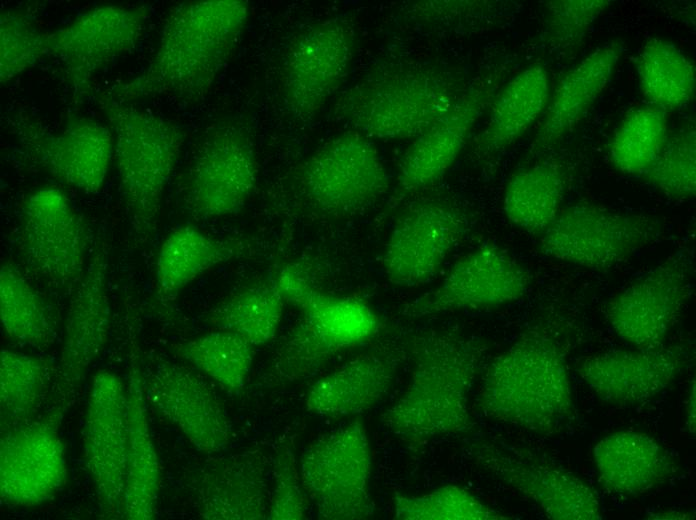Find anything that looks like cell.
<instances>
[{
    "label": "cell",
    "mask_w": 696,
    "mask_h": 520,
    "mask_svg": "<svg viewBox=\"0 0 696 520\" xmlns=\"http://www.w3.org/2000/svg\"><path fill=\"white\" fill-rule=\"evenodd\" d=\"M623 52V42L611 40L595 48L563 74L551 92L536 130L534 150L553 146L581 122L608 87Z\"/></svg>",
    "instance_id": "cell-25"
},
{
    "label": "cell",
    "mask_w": 696,
    "mask_h": 520,
    "mask_svg": "<svg viewBox=\"0 0 696 520\" xmlns=\"http://www.w3.org/2000/svg\"><path fill=\"white\" fill-rule=\"evenodd\" d=\"M468 84L462 72L446 65L386 62L337 97L334 115L368 138L415 139L452 108Z\"/></svg>",
    "instance_id": "cell-3"
},
{
    "label": "cell",
    "mask_w": 696,
    "mask_h": 520,
    "mask_svg": "<svg viewBox=\"0 0 696 520\" xmlns=\"http://www.w3.org/2000/svg\"><path fill=\"white\" fill-rule=\"evenodd\" d=\"M397 367L394 354L371 351L358 355L309 386L306 408L328 418L365 412L388 395Z\"/></svg>",
    "instance_id": "cell-27"
},
{
    "label": "cell",
    "mask_w": 696,
    "mask_h": 520,
    "mask_svg": "<svg viewBox=\"0 0 696 520\" xmlns=\"http://www.w3.org/2000/svg\"><path fill=\"white\" fill-rule=\"evenodd\" d=\"M684 414L686 430L694 435L696 422V393L695 379L693 378L689 384L686 398L684 401Z\"/></svg>",
    "instance_id": "cell-45"
},
{
    "label": "cell",
    "mask_w": 696,
    "mask_h": 520,
    "mask_svg": "<svg viewBox=\"0 0 696 520\" xmlns=\"http://www.w3.org/2000/svg\"><path fill=\"white\" fill-rule=\"evenodd\" d=\"M503 77L496 68L470 82L452 108L405 151L398 187L405 193L425 190L443 178L465 148L484 110L490 106Z\"/></svg>",
    "instance_id": "cell-20"
},
{
    "label": "cell",
    "mask_w": 696,
    "mask_h": 520,
    "mask_svg": "<svg viewBox=\"0 0 696 520\" xmlns=\"http://www.w3.org/2000/svg\"><path fill=\"white\" fill-rule=\"evenodd\" d=\"M273 284L284 302L297 309L311 290L315 288L308 272L298 264L287 265L280 270Z\"/></svg>",
    "instance_id": "cell-44"
},
{
    "label": "cell",
    "mask_w": 696,
    "mask_h": 520,
    "mask_svg": "<svg viewBox=\"0 0 696 520\" xmlns=\"http://www.w3.org/2000/svg\"><path fill=\"white\" fill-rule=\"evenodd\" d=\"M50 373L51 367L43 359L10 349L1 350L2 422L16 426L35 413L47 388Z\"/></svg>",
    "instance_id": "cell-38"
},
{
    "label": "cell",
    "mask_w": 696,
    "mask_h": 520,
    "mask_svg": "<svg viewBox=\"0 0 696 520\" xmlns=\"http://www.w3.org/2000/svg\"><path fill=\"white\" fill-rule=\"evenodd\" d=\"M259 178L250 135L236 123L214 126L199 144L187 171L182 198L196 219L215 220L241 212Z\"/></svg>",
    "instance_id": "cell-12"
},
{
    "label": "cell",
    "mask_w": 696,
    "mask_h": 520,
    "mask_svg": "<svg viewBox=\"0 0 696 520\" xmlns=\"http://www.w3.org/2000/svg\"><path fill=\"white\" fill-rule=\"evenodd\" d=\"M389 175L372 141L357 131L322 143L296 173L300 196L328 216H349L374 204L388 190Z\"/></svg>",
    "instance_id": "cell-8"
},
{
    "label": "cell",
    "mask_w": 696,
    "mask_h": 520,
    "mask_svg": "<svg viewBox=\"0 0 696 520\" xmlns=\"http://www.w3.org/2000/svg\"><path fill=\"white\" fill-rule=\"evenodd\" d=\"M689 353L684 345H660L601 351L582 358L576 373L602 402L629 406L645 402L684 370Z\"/></svg>",
    "instance_id": "cell-22"
},
{
    "label": "cell",
    "mask_w": 696,
    "mask_h": 520,
    "mask_svg": "<svg viewBox=\"0 0 696 520\" xmlns=\"http://www.w3.org/2000/svg\"><path fill=\"white\" fill-rule=\"evenodd\" d=\"M144 373L147 403L199 452L225 451L233 438L230 418L218 396L193 370L166 359Z\"/></svg>",
    "instance_id": "cell-19"
},
{
    "label": "cell",
    "mask_w": 696,
    "mask_h": 520,
    "mask_svg": "<svg viewBox=\"0 0 696 520\" xmlns=\"http://www.w3.org/2000/svg\"><path fill=\"white\" fill-rule=\"evenodd\" d=\"M692 257L678 251L631 281L607 303L612 332L635 348L665 344L692 293Z\"/></svg>",
    "instance_id": "cell-15"
},
{
    "label": "cell",
    "mask_w": 696,
    "mask_h": 520,
    "mask_svg": "<svg viewBox=\"0 0 696 520\" xmlns=\"http://www.w3.org/2000/svg\"><path fill=\"white\" fill-rule=\"evenodd\" d=\"M551 95L549 74L533 63L496 92L485 127L474 142L477 156L486 158L511 146L542 117Z\"/></svg>",
    "instance_id": "cell-28"
},
{
    "label": "cell",
    "mask_w": 696,
    "mask_h": 520,
    "mask_svg": "<svg viewBox=\"0 0 696 520\" xmlns=\"http://www.w3.org/2000/svg\"><path fill=\"white\" fill-rule=\"evenodd\" d=\"M273 492L268 506V519L301 520L306 517V494L291 450L278 448L273 464Z\"/></svg>",
    "instance_id": "cell-43"
},
{
    "label": "cell",
    "mask_w": 696,
    "mask_h": 520,
    "mask_svg": "<svg viewBox=\"0 0 696 520\" xmlns=\"http://www.w3.org/2000/svg\"><path fill=\"white\" fill-rule=\"evenodd\" d=\"M641 178L670 199L689 200L695 197L696 129L694 122H687L669 133L660 155Z\"/></svg>",
    "instance_id": "cell-40"
},
{
    "label": "cell",
    "mask_w": 696,
    "mask_h": 520,
    "mask_svg": "<svg viewBox=\"0 0 696 520\" xmlns=\"http://www.w3.org/2000/svg\"><path fill=\"white\" fill-rule=\"evenodd\" d=\"M254 349L236 334L214 329L174 346V353L232 394L244 387L250 373Z\"/></svg>",
    "instance_id": "cell-36"
},
{
    "label": "cell",
    "mask_w": 696,
    "mask_h": 520,
    "mask_svg": "<svg viewBox=\"0 0 696 520\" xmlns=\"http://www.w3.org/2000/svg\"><path fill=\"white\" fill-rule=\"evenodd\" d=\"M610 0H551L545 4L544 40L561 57L582 45L596 20L611 6Z\"/></svg>",
    "instance_id": "cell-42"
},
{
    "label": "cell",
    "mask_w": 696,
    "mask_h": 520,
    "mask_svg": "<svg viewBox=\"0 0 696 520\" xmlns=\"http://www.w3.org/2000/svg\"><path fill=\"white\" fill-rule=\"evenodd\" d=\"M634 65L647 102L665 112L685 107L694 98L693 61L673 42L653 37L638 50Z\"/></svg>",
    "instance_id": "cell-32"
},
{
    "label": "cell",
    "mask_w": 696,
    "mask_h": 520,
    "mask_svg": "<svg viewBox=\"0 0 696 520\" xmlns=\"http://www.w3.org/2000/svg\"><path fill=\"white\" fill-rule=\"evenodd\" d=\"M355 52V29L344 17L319 20L297 32L280 67V95L287 113L299 121L316 116L345 83Z\"/></svg>",
    "instance_id": "cell-9"
},
{
    "label": "cell",
    "mask_w": 696,
    "mask_h": 520,
    "mask_svg": "<svg viewBox=\"0 0 696 520\" xmlns=\"http://www.w3.org/2000/svg\"><path fill=\"white\" fill-rule=\"evenodd\" d=\"M669 135L667 112L652 105L632 110L613 133L607 156L619 172L641 177L660 155Z\"/></svg>",
    "instance_id": "cell-37"
},
{
    "label": "cell",
    "mask_w": 696,
    "mask_h": 520,
    "mask_svg": "<svg viewBox=\"0 0 696 520\" xmlns=\"http://www.w3.org/2000/svg\"><path fill=\"white\" fill-rule=\"evenodd\" d=\"M566 176L552 162H539L516 171L503 193V212L515 227L541 235L563 207Z\"/></svg>",
    "instance_id": "cell-30"
},
{
    "label": "cell",
    "mask_w": 696,
    "mask_h": 520,
    "mask_svg": "<svg viewBox=\"0 0 696 520\" xmlns=\"http://www.w3.org/2000/svg\"><path fill=\"white\" fill-rule=\"evenodd\" d=\"M67 476L64 443L53 421L24 422L0 437V496L14 506L53 499Z\"/></svg>",
    "instance_id": "cell-21"
},
{
    "label": "cell",
    "mask_w": 696,
    "mask_h": 520,
    "mask_svg": "<svg viewBox=\"0 0 696 520\" xmlns=\"http://www.w3.org/2000/svg\"><path fill=\"white\" fill-rule=\"evenodd\" d=\"M0 319L6 335L17 342L48 348L56 339L49 307L11 262H4L0 268Z\"/></svg>",
    "instance_id": "cell-34"
},
{
    "label": "cell",
    "mask_w": 696,
    "mask_h": 520,
    "mask_svg": "<svg viewBox=\"0 0 696 520\" xmlns=\"http://www.w3.org/2000/svg\"><path fill=\"white\" fill-rule=\"evenodd\" d=\"M108 257L98 247L73 290L60 352L59 373L65 385L78 384L104 349L111 324Z\"/></svg>",
    "instance_id": "cell-23"
},
{
    "label": "cell",
    "mask_w": 696,
    "mask_h": 520,
    "mask_svg": "<svg viewBox=\"0 0 696 520\" xmlns=\"http://www.w3.org/2000/svg\"><path fill=\"white\" fill-rule=\"evenodd\" d=\"M592 462L601 488L618 498H638L665 485L676 474V461L651 435L618 430L600 438Z\"/></svg>",
    "instance_id": "cell-24"
},
{
    "label": "cell",
    "mask_w": 696,
    "mask_h": 520,
    "mask_svg": "<svg viewBox=\"0 0 696 520\" xmlns=\"http://www.w3.org/2000/svg\"><path fill=\"white\" fill-rule=\"evenodd\" d=\"M250 16V4L245 0L175 5L145 68L102 93L124 103L161 97L186 103L203 99L234 55Z\"/></svg>",
    "instance_id": "cell-1"
},
{
    "label": "cell",
    "mask_w": 696,
    "mask_h": 520,
    "mask_svg": "<svg viewBox=\"0 0 696 520\" xmlns=\"http://www.w3.org/2000/svg\"><path fill=\"white\" fill-rule=\"evenodd\" d=\"M90 232L67 194L55 186L30 192L20 207L17 247L30 271L73 291L86 269Z\"/></svg>",
    "instance_id": "cell-10"
},
{
    "label": "cell",
    "mask_w": 696,
    "mask_h": 520,
    "mask_svg": "<svg viewBox=\"0 0 696 520\" xmlns=\"http://www.w3.org/2000/svg\"><path fill=\"white\" fill-rule=\"evenodd\" d=\"M570 371L547 332L523 333L484 370L478 405L488 418L528 432L554 436L577 420Z\"/></svg>",
    "instance_id": "cell-2"
},
{
    "label": "cell",
    "mask_w": 696,
    "mask_h": 520,
    "mask_svg": "<svg viewBox=\"0 0 696 520\" xmlns=\"http://www.w3.org/2000/svg\"><path fill=\"white\" fill-rule=\"evenodd\" d=\"M298 309L300 320L333 357L373 338L381 324L363 300L327 294L317 287Z\"/></svg>",
    "instance_id": "cell-31"
},
{
    "label": "cell",
    "mask_w": 696,
    "mask_h": 520,
    "mask_svg": "<svg viewBox=\"0 0 696 520\" xmlns=\"http://www.w3.org/2000/svg\"><path fill=\"white\" fill-rule=\"evenodd\" d=\"M299 474L319 518L361 520L374 514L370 442L359 419L311 442L301 456Z\"/></svg>",
    "instance_id": "cell-7"
},
{
    "label": "cell",
    "mask_w": 696,
    "mask_h": 520,
    "mask_svg": "<svg viewBox=\"0 0 696 520\" xmlns=\"http://www.w3.org/2000/svg\"><path fill=\"white\" fill-rule=\"evenodd\" d=\"M284 304L274 284L250 286L216 305L208 313L207 321L214 329L236 334L258 347L276 336Z\"/></svg>",
    "instance_id": "cell-35"
},
{
    "label": "cell",
    "mask_w": 696,
    "mask_h": 520,
    "mask_svg": "<svg viewBox=\"0 0 696 520\" xmlns=\"http://www.w3.org/2000/svg\"><path fill=\"white\" fill-rule=\"evenodd\" d=\"M530 285L528 271L509 252L483 244L460 257L439 286L407 303L401 313L417 319L502 307L522 299Z\"/></svg>",
    "instance_id": "cell-16"
},
{
    "label": "cell",
    "mask_w": 696,
    "mask_h": 520,
    "mask_svg": "<svg viewBox=\"0 0 696 520\" xmlns=\"http://www.w3.org/2000/svg\"><path fill=\"white\" fill-rule=\"evenodd\" d=\"M467 218L456 206L429 200L410 206L396 220L385 244L382 266L399 287L430 281L465 234Z\"/></svg>",
    "instance_id": "cell-18"
},
{
    "label": "cell",
    "mask_w": 696,
    "mask_h": 520,
    "mask_svg": "<svg viewBox=\"0 0 696 520\" xmlns=\"http://www.w3.org/2000/svg\"><path fill=\"white\" fill-rule=\"evenodd\" d=\"M10 128L24 155L59 183L82 193H99L114 157L109 127L87 117H73L57 131L23 114Z\"/></svg>",
    "instance_id": "cell-14"
},
{
    "label": "cell",
    "mask_w": 696,
    "mask_h": 520,
    "mask_svg": "<svg viewBox=\"0 0 696 520\" xmlns=\"http://www.w3.org/2000/svg\"><path fill=\"white\" fill-rule=\"evenodd\" d=\"M239 240L216 238L193 225L173 229L161 243L155 262V288L162 301L213 268L243 253Z\"/></svg>",
    "instance_id": "cell-29"
},
{
    "label": "cell",
    "mask_w": 696,
    "mask_h": 520,
    "mask_svg": "<svg viewBox=\"0 0 696 520\" xmlns=\"http://www.w3.org/2000/svg\"><path fill=\"white\" fill-rule=\"evenodd\" d=\"M47 53V32L20 10L10 9L0 17V82L6 85L35 67Z\"/></svg>",
    "instance_id": "cell-41"
},
{
    "label": "cell",
    "mask_w": 696,
    "mask_h": 520,
    "mask_svg": "<svg viewBox=\"0 0 696 520\" xmlns=\"http://www.w3.org/2000/svg\"><path fill=\"white\" fill-rule=\"evenodd\" d=\"M83 453L99 507L109 519L123 518L127 449V392L120 376L98 370L89 388Z\"/></svg>",
    "instance_id": "cell-17"
},
{
    "label": "cell",
    "mask_w": 696,
    "mask_h": 520,
    "mask_svg": "<svg viewBox=\"0 0 696 520\" xmlns=\"http://www.w3.org/2000/svg\"><path fill=\"white\" fill-rule=\"evenodd\" d=\"M694 512L682 511L675 509H665L662 511L651 513L647 516L648 519H693Z\"/></svg>",
    "instance_id": "cell-46"
},
{
    "label": "cell",
    "mask_w": 696,
    "mask_h": 520,
    "mask_svg": "<svg viewBox=\"0 0 696 520\" xmlns=\"http://www.w3.org/2000/svg\"><path fill=\"white\" fill-rule=\"evenodd\" d=\"M208 476L200 490L205 519H264L268 515L265 480L253 459H235Z\"/></svg>",
    "instance_id": "cell-33"
},
{
    "label": "cell",
    "mask_w": 696,
    "mask_h": 520,
    "mask_svg": "<svg viewBox=\"0 0 696 520\" xmlns=\"http://www.w3.org/2000/svg\"><path fill=\"white\" fill-rule=\"evenodd\" d=\"M98 103L114 136L119 189L134 236L155 234L162 201L184 143V132L159 114L103 93Z\"/></svg>",
    "instance_id": "cell-5"
},
{
    "label": "cell",
    "mask_w": 696,
    "mask_h": 520,
    "mask_svg": "<svg viewBox=\"0 0 696 520\" xmlns=\"http://www.w3.org/2000/svg\"><path fill=\"white\" fill-rule=\"evenodd\" d=\"M150 14L143 4H103L47 32L48 56L60 64L75 100L87 97L97 76L137 47Z\"/></svg>",
    "instance_id": "cell-11"
},
{
    "label": "cell",
    "mask_w": 696,
    "mask_h": 520,
    "mask_svg": "<svg viewBox=\"0 0 696 520\" xmlns=\"http://www.w3.org/2000/svg\"><path fill=\"white\" fill-rule=\"evenodd\" d=\"M663 229L662 221L652 215L577 202L562 207L540 235L538 248L550 259L607 271L653 244Z\"/></svg>",
    "instance_id": "cell-6"
},
{
    "label": "cell",
    "mask_w": 696,
    "mask_h": 520,
    "mask_svg": "<svg viewBox=\"0 0 696 520\" xmlns=\"http://www.w3.org/2000/svg\"><path fill=\"white\" fill-rule=\"evenodd\" d=\"M394 518L399 520H508L511 516L491 508L472 492L446 484L417 496L396 495Z\"/></svg>",
    "instance_id": "cell-39"
},
{
    "label": "cell",
    "mask_w": 696,
    "mask_h": 520,
    "mask_svg": "<svg viewBox=\"0 0 696 520\" xmlns=\"http://www.w3.org/2000/svg\"><path fill=\"white\" fill-rule=\"evenodd\" d=\"M411 355V381L381 415L386 430L411 443L470 431L468 397L480 369L481 345L458 333L431 331L413 338Z\"/></svg>",
    "instance_id": "cell-4"
},
{
    "label": "cell",
    "mask_w": 696,
    "mask_h": 520,
    "mask_svg": "<svg viewBox=\"0 0 696 520\" xmlns=\"http://www.w3.org/2000/svg\"><path fill=\"white\" fill-rule=\"evenodd\" d=\"M474 464L555 520H600L595 489L582 477L530 451L476 441L466 449Z\"/></svg>",
    "instance_id": "cell-13"
},
{
    "label": "cell",
    "mask_w": 696,
    "mask_h": 520,
    "mask_svg": "<svg viewBox=\"0 0 696 520\" xmlns=\"http://www.w3.org/2000/svg\"><path fill=\"white\" fill-rule=\"evenodd\" d=\"M131 343L127 392V449L123 518L151 520L156 515L160 463L147 414L144 372Z\"/></svg>",
    "instance_id": "cell-26"
}]
</instances>
